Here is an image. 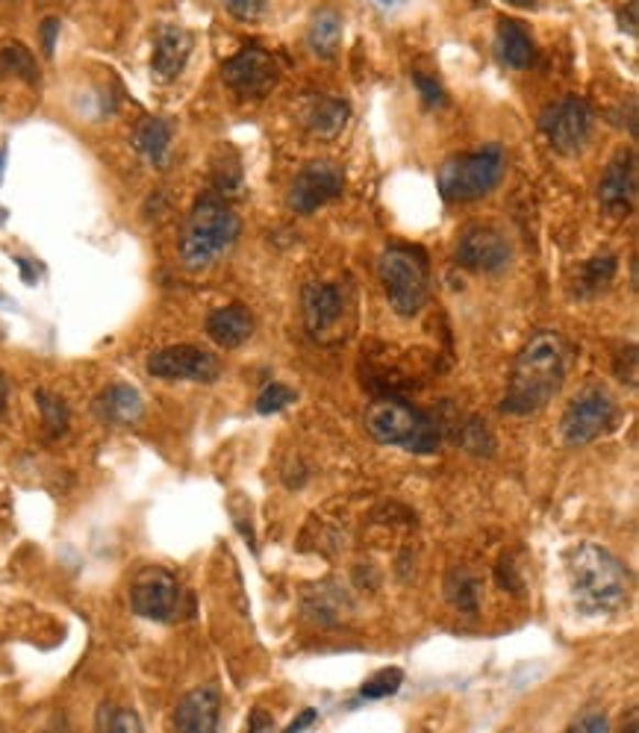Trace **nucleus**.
I'll use <instances>...</instances> for the list:
<instances>
[{
	"instance_id": "a211bd4d",
	"label": "nucleus",
	"mask_w": 639,
	"mask_h": 733,
	"mask_svg": "<svg viewBox=\"0 0 639 733\" xmlns=\"http://www.w3.org/2000/svg\"><path fill=\"white\" fill-rule=\"evenodd\" d=\"M256 321L247 307L242 303H228L219 307L207 315V336H210L219 348H239L254 336Z\"/></svg>"
},
{
	"instance_id": "f257e3e1",
	"label": "nucleus",
	"mask_w": 639,
	"mask_h": 733,
	"mask_svg": "<svg viewBox=\"0 0 639 733\" xmlns=\"http://www.w3.org/2000/svg\"><path fill=\"white\" fill-rule=\"evenodd\" d=\"M566 380V348L558 333L542 331L525 342L513 363L502 410L513 415H530L546 410L558 398Z\"/></svg>"
},
{
	"instance_id": "9d476101",
	"label": "nucleus",
	"mask_w": 639,
	"mask_h": 733,
	"mask_svg": "<svg viewBox=\"0 0 639 733\" xmlns=\"http://www.w3.org/2000/svg\"><path fill=\"white\" fill-rule=\"evenodd\" d=\"M304 303V327L316 342H339L345 340V319L348 307L345 289L337 284H307L301 295Z\"/></svg>"
},
{
	"instance_id": "1a4fd4ad",
	"label": "nucleus",
	"mask_w": 639,
	"mask_h": 733,
	"mask_svg": "<svg viewBox=\"0 0 639 733\" xmlns=\"http://www.w3.org/2000/svg\"><path fill=\"white\" fill-rule=\"evenodd\" d=\"M221 80L228 84V89L239 95V98H254L263 101L277 89L280 84V65L268 51L263 47H242L236 56H230L228 63L221 65Z\"/></svg>"
},
{
	"instance_id": "f704fd0d",
	"label": "nucleus",
	"mask_w": 639,
	"mask_h": 733,
	"mask_svg": "<svg viewBox=\"0 0 639 733\" xmlns=\"http://www.w3.org/2000/svg\"><path fill=\"white\" fill-rule=\"evenodd\" d=\"M56 33H59V21L47 19L45 24H42V42H45V54H54Z\"/></svg>"
},
{
	"instance_id": "0eeeda50",
	"label": "nucleus",
	"mask_w": 639,
	"mask_h": 733,
	"mask_svg": "<svg viewBox=\"0 0 639 733\" xmlns=\"http://www.w3.org/2000/svg\"><path fill=\"white\" fill-rule=\"evenodd\" d=\"M613 422H616V403L610 395L604 392L602 386H586L566 407V413L560 419V433L569 448H581L610 431Z\"/></svg>"
},
{
	"instance_id": "72a5a7b5",
	"label": "nucleus",
	"mask_w": 639,
	"mask_h": 733,
	"mask_svg": "<svg viewBox=\"0 0 639 733\" xmlns=\"http://www.w3.org/2000/svg\"><path fill=\"white\" fill-rule=\"evenodd\" d=\"M569 731H586V733H607L610 731V722L604 719L602 713H586L581 719L569 724Z\"/></svg>"
},
{
	"instance_id": "7c9ffc66",
	"label": "nucleus",
	"mask_w": 639,
	"mask_h": 733,
	"mask_svg": "<svg viewBox=\"0 0 639 733\" xmlns=\"http://www.w3.org/2000/svg\"><path fill=\"white\" fill-rule=\"evenodd\" d=\"M295 398H298V392L295 389H289V386L284 384H268L260 392V398H256V413H280L284 407H289V403H295Z\"/></svg>"
},
{
	"instance_id": "f3484780",
	"label": "nucleus",
	"mask_w": 639,
	"mask_h": 733,
	"mask_svg": "<svg viewBox=\"0 0 639 733\" xmlns=\"http://www.w3.org/2000/svg\"><path fill=\"white\" fill-rule=\"evenodd\" d=\"M189 54H192V36L177 24H165L156 30L151 68L159 80H174L189 63Z\"/></svg>"
},
{
	"instance_id": "393cba45",
	"label": "nucleus",
	"mask_w": 639,
	"mask_h": 733,
	"mask_svg": "<svg viewBox=\"0 0 639 733\" xmlns=\"http://www.w3.org/2000/svg\"><path fill=\"white\" fill-rule=\"evenodd\" d=\"M616 268H619L616 266V257H610V254L584 263V268H581V275H577L575 280L577 298H593V295L604 292V289L610 286L613 277H616Z\"/></svg>"
},
{
	"instance_id": "ea45409f",
	"label": "nucleus",
	"mask_w": 639,
	"mask_h": 733,
	"mask_svg": "<svg viewBox=\"0 0 639 733\" xmlns=\"http://www.w3.org/2000/svg\"><path fill=\"white\" fill-rule=\"evenodd\" d=\"M3 159H7V154H3V151H0V171H3Z\"/></svg>"
},
{
	"instance_id": "473e14b6",
	"label": "nucleus",
	"mask_w": 639,
	"mask_h": 733,
	"mask_svg": "<svg viewBox=\"0 0 639 733\" xmlns=\"http://www.w3.org/2000/svg\"><path fill=\"white\" fill-rule=\"evenodd\" d=\"M412 84H416L421 101L428 103V107H433V110H437V107H445V92H442V86H439L433 77L416 71L412 74Z\"/></svg>"
},
{
	"instance_id": "7ed1b4c3",
	"label": "nucleus",
	"mask_w": 639,
	"mask_h": 733,
	"mask_svg": "<svg viewBox=\"0 0 639 733\" xmlns=\"http://www.w3.org/2000/svg\"><path fill=\"white\" fill-rule=\"evenodd\" d=\"M242 233V221L230 203L216 195H207L195 203L180 230V259L189 271L210 268L221 254L236 245Z\"/></svg>"
},
{
	"instance_id": "9b49d317",
	"label": "nucleus",
	"mask_w": 639,
	"mask_h": 733,
	"mask_svg": "<svg viewBox=\"0 0 639 733\" xmlns=\"http://www.w3.org/2000/svg\"><path fill=\"white\" fill-rule=\"evenodd\" d=\"M130 607L147 622H174L183 613V589L172 571L142 568L130 587Z\"/></svg>"
},
{
	"instance_id": "39448f33",
	"label": "nucleus",
	"mask_w": 639,
	"mask_h": 733,
	"mask_svg": "<svg viewBox=\"0 0 639 733\" xmlns=\"http://www.w3.org/2000/svg\"><path fill=\"white\" fill-rule=\"evenodd\" d=\"M377 277H381L389 307L404 319L419 315L421 307L428 303L430 263L421 248L389 245L377 259Z\"/></svg>"
},
{
	"instance_id": "58836bf2",
	"label": "nucleus",
	"mask_w": 639,
	"mask_h": 733,
	"mask_svg": "<svg viewBox=\"0 0 639 733\" xmlns=\"http://www.w3.org/2000/svg\"><path fill=\"white\" fill-rule=\"evenodd\" d=\"M507 3H513V7H533L537 0H507Z\"/></svg>"
},
{
	"instance_id": "4c0bfd02",
	"label": "nucleus",
	"mask_w": 639,
	"mask_h": 733,
	"mask_svg": "<svg viewBox=\"0 0 639 733\" xmlns=\"http://www.w3.org/2000/svg\"><path fill=\"white\" fill-rule=\"evenodd\" d=\"M7 401H10V380H7V375L0 371V415L7 410Z\"/></svg>"
},
{
	"instance_id": "f03ea898",
	"label": "nucleus",
	"mask_w": 639,
	"mask_h": 733,
	"mask_svg": "<svg viewBox=\"0 0 639 733\" xmlns=\"http://www.w3.org/2000/svg\"><path fill=\"white\" fill-rule=\"evenodd\" d=\"M569 587H572L577 610L590 615H607L628 607L634 580H630L628 566L616 554H610L604 545L584 542L569 557Z\"/></svg>"
},
{
	"instance_id": "a19ab883",
	"label": "nucleus",
	"mask_w": 639,
	"mask_h": 733,
	"mask_svg": "<svg viewBox=\"0 0 639 733\" xmlns=\"http://www.w3.org/2000/svg\"><path fill=\"white\" fill-rule=\"evenodd\" d=\"M381 3H395V0H381Z\"/></svg>"
},
{
	"instance_id": "ddd939ff",
	"label": "nucleus",
	"mask_w": 639,
	"mask_h": 733,
	"mask_svg": "<svg viewBox=\"0 0 639 733\" xmlns=\"http://www.w3.org/2000/svg\"><path fill=\"white\" fill-rule=\"evenodd\" d=\"M513 248L498 227L475 224L456 242V266L477 271V275H498L510 266Z\"/></svg>"
},
{
	"instance_id": "aec40b11",
	"label": "nucleus",
	"mask_w": 639,
	"mask_h": 733,
	"mask_svg": "<svg viewBox=\"0 0 639 733\" xmlns=\"http://www.w3.org/2000/svg\"><path fill=\"white\" fill-rule=\"evenodd\" d=\"M348 115H351L348 103L339 101V98H330V95L310 98L301 112L304 127L310 130L316 138H337L345 130Z\"/></svg>"
},
{
	"instance_id": "4468645a",
	"label": "nucleus",
	"mask_w": 639,
	"mask_h": 733,
	"mask_svg": "<svg viewBox=\"0 0 639 733\" xmlns=\"http://www.w3.org/2000/svg\"><path fill=\"white\" fill-rule=\"evenodd\" d=\"M147 371L159 380H195V384H212L221 375V363L210 351L198 345H172L151 354Z\"/></svg>"
},
{
	"instance_id": "2f4dec72",
	"label": "nucleus",
	"mask_w": 639,
	"mask_h": 733,
	"mask_svg": "<svg viewBox=\"0 0 639 733\" xmlns=\"http://www.w3.org/2000/svg\"><path fill=\"white\" fill-rule=\"evenodd\" d=\"M224 7L236 21H260L268 10V0H224Z\"/></svg>"
},
{
	"instance_id": "5701e85b",
	"label": "nucleus",
	"mask_w": 639,
	"mask_h": 733,
	"mask_svg": "<svg viewBox=\"0 0 639 733\" xmlns=\"http://www.w3.org/2000/svg\"><path fill=\"white\" fill-rule=\"evenodd\" d=\"M310 42L312 54L321 56V59H333L342 45V15L337 10H321L310 24Z\"/></svg>"
},
{
	"instance_id": "4be33fe9",
	"label": "nucleus",
	"mask_w": 639,
	"mask_h": 733,
	"mask_svg": "<svg viewBox=\"0 0 639 733\" xmlns=\"http://www.w3.org/2000/svg\"><path fill=\"white\" fill-rule=\"evenodd\" d=\"M133 145L142 156H145L151 166H165V156L172 147V124L163 119H145L136 127Z\"/></svg>"
},
{
	"instance_id": "dca6fc26",
	"label": "nucleus",
	"mask_w": 639,
	"mask_h": 733,
	"mask_svg": "<svg viewBox=\"0 0 639 733\" xmlns=\"http://www.w3.org/2000/svg\"><path fill=\"white\" fill-rule=\"evenodd\" d=\"M221 692L216 687H198L180 698L174 710V728L186 733H210L219 728Z\"/></svg>"
},
{
	"instance_id": "a878e982",
	"label": "nucleus",
	"mask_w": 639,
	"mask_h": 733,
	"mask_svg": "<svg viewBox=\"0 0 639 733\" xmlns=\"http://www.w3.org/2000/svg\"><path fill=\"white\" fill-rule=\"evenodd\" d=\"M0 74H15L27 84L38 80V65L27 47L19 42H0Z\"/></svg>"
},
{
	"instance_id": "c85d7f7f",
	"label": "nucleus",
	"mask_w": 639,
	"mask_h": 733,
	"mask_svg": "<svg viewBox=\"0 0 639 733\" xmlns=\"http://www.w3.org/2000/svg\"><path fill=\"white\" fill-rule=\"evenodd\" d=\"M98 731H110V733H139L142 731V722H139V715L128 707H115V704H103L98 710Z\"/></svg>"
},
{
	"instance_id": "412c9836",
	"label": "nucleus",
	"mask_w": 639,
	"mask_h": 733,
	"mask_svg": "<svg viewBox=\"0 0 639 733\" xmlns=\"http://www.w3.org/2000/svg\"><path fill=\"white\" fill-rule=\"evenodd\" d=\"M495 54L507 68L525 71L537 59V45L519 21H502L498 24V36H495Z\"/></svg>"
},
{
	"instance_id": "f8f14e48",
	"label": "nucleus",
	"mask_w": 639,
	"mask_h": 733,
	"mask_svg": "<svg viewBox=\"0 0 639 733\" xmlns=\"http://www.w3.org/2000/svg\"><path fill=\"white\" fill-rule=\"evenodd\" d=\"M345 192V175L337 163L330 159H312L295 175L293 186H289V210L298 215H312L321 207H328L330 201H337Z\"/></svg>"
},
{
	"instance_id": "b1692460",
	"label": "nucleus",
	"mask_w": 639,
	"mask_h": 733,
	"mask_svg": "<svg viewBox=\"0 0 639 733\" xmlns=\"http://www.w3.org/2000/svg\"><path fill=\"white\" fill-rule=\"evenodd\" d=\"M445 596L460 613L475 615L481 610V580L466 568H451L445 578Z\"/></svg>"
},
{
	"instance_id": "423d86ee",
	"label": "nucleus",
	"mask_w": 639,
	"mask_h": 733,
	"mask_svg": "<svg viewBox=\"0 0 639 733\" xmlns=\"http://www.w3.org/2000/svg\"><path fill=\"white\" fill-rule=\"evenodd\" d=\"M507 171V154L502 145H484L475 154H463L448 159L439 168L437 186L448 203H472L495 192V186L504 180Z\"/></svg>"
},
{
	"instance_id": "6e6552de",
	"label": "nucleus",
	"mask_w": 639,
	"mask_h": 733,
	"mask_svg": "<svg viewBox=\"0 0 639 733\" xmlns=\"http://www.w3.org/2000/svg\"><path fill=\"white\" fill-rule=\"evenodd\" d=\"M539 130L546 133L554 151L577 154V151H584L590 136H593V107L577 95H566V98H560L558 103H548L542 110Z\"/></svg>"
},
{
	"instance_id": "bb28decb",
	"label": "nucleus",
	"mask_w": 639,
	"mask_h": 733,
	"mask_svg": "<svg viewBox=\"0 0 639 733\" xmlns=\"http://www.w3.org/2000/svg\"><path fill=\"white\" fill-rule=\"evenodd\" d=\"M36 403H38V413H42V424L47 427V433H51V436H63V433L68 431V422H71L68 403H65L56 392H47V389H38Z\"/></svg>"
},
{
	"instance_id": "6ab92c4d",
	"label": "nucleus",
	"mask_w": 639,
	"mask_h": 733,
	"mask_svg": "<svg viewBox=\"0 0 639 733\" xmlns=\"http://www.w3.org/2000/svg\"><path fill=\"white\" fill-rule=\"evenodd\" d=\"M95 413L107 424H133L145 413L142 395L128 384L107 386L98 398H95Z\"/></svg>"
},
{
	"instance_id": "e433bc0d",
	"label": "nucleus",
	"mask_w": 639,
	"mask_h": 733,
	"mask_svg": "<svg viewBox=\"0 0 639 733\" xmlns=\"http://www.w3.org/2000/svg\"><path fill=\"white\" fill-rule=\"evenodd\" d=\"M247 728H251V731H272L274 722H272V719H265V715L260 713V710H256V713L251 715V722H247Z\"/></svg>"
},
{
	"instance_id": "2eb2a0df",
	"label": "nucleus",
	"mask_w": 639,
	"mask_h": 733,
	"mask_svg": "<svg viewBox=\"0 0 639 733\" xmlns=\"http://www.w3.org/2000/svg\"><path fill=\"white\" fill-rule=\"evenodd\" d=\"M598 201L613 215H628L637 203V154L621 151L610 159L598 184Z\"/></svg>"
},
{
	"instance_id": "20e7f679",
	"label": "nucleus",
	"mask_w": 639,
	"mask_h": 733,
	"mask_svg": "<svg viewBox=\"0 0 639 733\" xmlns=\"http://www.w3.org/2000/svg\"><path fill=\"white\" fill-rule=\"evenodd\" d=\"M365 431L381 445H395L410 454H433L442 436L437 419L398 398H381L372 403L365 410Z\"/></svg>"
},
{
	"instance_id": "c756f323",
	"label": "nucleus",
	"mask_w": 639,
	"mask_h": 733,
	"mask_svg": "<svg viewBox=\"0 0 639 733\" xmlns=\"http://www.w3.org/2000/svg\"><path fill=\"white\" fill-rule=\"evenodd\" d=\"M401 684H404L401 669H381L360 687V696L372 698V701H377V698H389L401 689Z\"/></svg>"
},
{
	"instance_id": "cd10ccee",
	"label": "nucleus",
	"mask_w": 639,
	"mask_h": 733,
	"mask_svg": "<svg viewBox=\"0 0 639 733\" xmlns=\"http://www.w3.org/2000/svg\"><path fill=\"white\" fill-rule=\"evenodd\" d=\"M456 440L463 442V448L472 451V454H477V457H489L495 451V440L493 433H489V427H486L484 419H477V415H472V419H466V424L456 431Z\"/></svg>"
},
{
	"instance_id": "c9c22d12",
	"label": "nucleus",
	"mask_w": 639,
	"mask_h": 733,
	"mask_svg": "<svg viewBox=\"0 0 639 733\" xmlns=\"http://www.w3.org/2000/svg\"><path fill=\"white\" fill-rule=\"evenodd\" d=\"M316 722H319V713H316V710H304V713L298 715V719H295V722L289 724L286 731L298 733V731H304V728H310V724H316Z\"/></svg>"
}]
</instances>
